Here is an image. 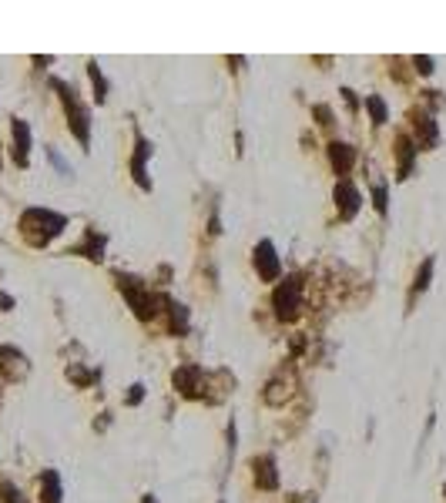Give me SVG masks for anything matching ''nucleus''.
I'll list each match as a JSON object with an SVG mask.
<instances>
[{
  "mask_svg": "<svg viewBox=\"0 0 446 503\" xmlns=\"http://www.w3.org/2000/svg\"><path fill=\"white\" fill-rule=\"evenodd\" d=\"M258 258H262V275H265V279H275L279 262H275V252H272L269 242H262V249H255V269H258Z\"/></svg>",
  "mask_w": 446,
  "mask_h": 503,
  "instance_id": "f257e3e1",
  "label": "nucleus"
},
{
  "mask_svg": "<svg viewBox=\"0 0 446 503\" xmlns=\"http://www.w3.org/2000/svg\"><path fill=\"white\" fill-rule=\"evenodd\" d=\"M14 158L20 165L27 161V124L24 121H14Z\"/></svg>",
  "mask_w": 446,
  "mask_h": 503,
  "instance_id": "f03ea898",
  "label": "nucleus"
},
{
  "mask_svg": "<svg viewBox=\"0 0 446 503\" xmlns=\"http://www.w3.org/2000/svg\"><path fill=\"white\" fill-rule=\"evenodd\" d=\"M255 466H262V486H275V470H272V460H255Z\"/></svg>",
  "mask_w": 446,
  "mask_h": 503,
  "instance_id": "7ed1b4c3",
  "label": "nucleus"
}]
</instances>
